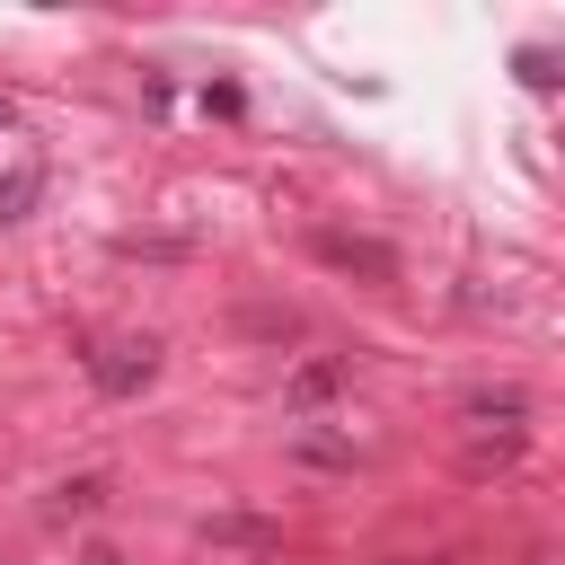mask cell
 I'll return each instance as SVG.
<instances>
[{"label": "cell", "mask_w": 565, "mask_h": 565, "mask_svg": "<svg viewBox=\"0 0 565 565\" xmlns=\"http://www.w3.org/2000/svg\"><path fill=\"white\" fill-rule=\"evenodd\" d=\"M79 371L106 388V397H132V388H150V371H159V344L150 335H115V344H79Z\"/></svg>", "instance_id": "cell-1"}, {"label": "cell", "mask_w": 565, "mask_h": 565, "mask_svg": "<svg viewBox=\"0 0 565 565\" xmlns=\"http://www.w3.org/2000/svg\"><path fill=\"white\" fill-rule=\"evenodd\" d=\"M35 194H44V159H18V168L0 177V221H26Z\"/></svg>", "instance_id": "cell-5"}, {"label": "cell", "mask_w": 565, "mask_h": 565, "mask_svg": "<svg viewBox=\"0 0 565 565\" xmlns=\"http://www.w3.org/2000/svg\"><path fill=\"white\" fill-rule=\"evenodd\" d=\"M512 71H521V88H565V53L556 44H521Z\"/></svg>", "instance_id": "cell-6"}, {"label": "cell", "mask_w": 565, "mask_h": 565, "mask_svg": "<svg viewBox=\"0 0 565 565\" xmlns=\"http://www.w3.org/2000/svg\"><path fill=\"white\" fill-rule=\"evenodd\" d=\"M309 247H318L335 274H371V282H397V274H406L397 247H380V238H362V230H309Z\"/></svg>", "instance_id": "cell-2"}, {"label": "cell", "mask_w": 565, "mask_h": 565, "mask_svg": "<svg viewBox=\"0 0 565 565\" xmlns=\"http://www.w3.org/2000/svg\"><path fill=\"white\" fill-rule=\"evenodd\" d=\"M459 415H468L477 433H503V441H521V415H530V397H521V388H468V397H459Z\"/></svg>", "instance_id": "cell-4"}, {"label": "cell", "mask_w": 565, "mask_h": 565, "mask_svg": "<svg viewBox=\"0 0 565 565\" xmlns=\"http://www.w3.org/2000/svg\"><path fill=\"white\" fill-rule=\"evenodd\" d=\"M88 565H124V556H115V547H88Z\"/></svg>", "instance_id": "cell-9"}, {"label": "cell", "mask_w": 565, "mask_h": 565, "mask_svg": "<svg viewBox=\"0 0 565 565\" xmlns=\"http://www.w3.org/2000/svg\"><path fill=\"white\" fill-rule=\"evenodd\" d=\"M9 124H18V97H9V88H0V132H9Z\"/></svg>", "instance_id": "cell-8"}, {"label": "cell", "mask_w": 565, "mask_h": 565, "mask_svg": "<svg viewBox=\"0 0 565 565\" xmlns=\"http://www.w3.org/2000/svg\"><path fill=\"white\" fill-rule=\"evenodd\" d=\"M97 503H106V477H71V486L53 494V521H88Z\"/></svg>", "instance_id": "cell-7"}, {"label": "cell", "mask_w": 565, "mask_h": 565, "mask_svg": "<svg viewBox=\"0 0 565 565\" xmlns=\"http://www.w3.org/2000/svg\"><path fill=\"white\" fill-rule=\"evenodd\" d=\"M335 388H344V353H309V362L282 380V406H291V415H318V406H335Z\"/></svg>", "instance_id": "cell-3"}]
</instances>
